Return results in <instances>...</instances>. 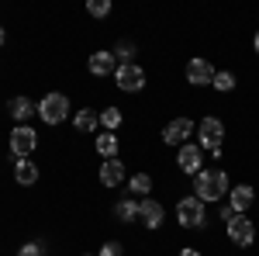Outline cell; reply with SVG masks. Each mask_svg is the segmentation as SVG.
I'll use <instances>...</instances> for the list:
<instances>
[{"label":"cell","mask_w":259,"mask_h":256,"mask_svg":"<svg viewBox=\"0 0 259 256\" xmlns=\"http://www.w3.org/2000/svg\"><path fill=\"white\" fill-rule=\"evenodd\" d=\"M177 166L187 173V177H197L200 170H204V149H200L197 142L180 145V149H177Z\"/></svg>","instance_id":"ba28073f"},{"label":"cell","mask_w":259,"mask_h":256,"mask_svg":"<svg viewBox=\"0 0 259 256\" xmlns=\"http://www.w3.org/2000/svg\"><path fill=\"white\" fill-rule=\"evenodd\" d=\"M232 191V184L225 177V170H200L197 177H194V197L197 201H225Z\"/></svg>","instance_id":"6da1fadb"},{"label":"cell","mask_w":259,"mask_h":256,"mask_svg":"<svg viewBox=\"0 0 259 256\" xmlns=\"http://www.w3.org/2000/svg\"><path fill=\"white\" fill-rule=\"evenodd\" d=\"M14 180H18L21 187H31V184H38V163L28 156V159H18L14 163Z\"/></svg>","instance_id":"2e32d148"},{"label":"cell","mask_w":259,"mask_h":256,"mask_svg":"<svg viewBox=\"0 0 259 256\" xmlns=\"http://www.w3.org/2000/svg\"><path fill=\"white\" fill-rule=\"evenodd\" d=\"M4 42H7V31H4V24H0V45H4Z\"/></svg>","instance_id":"f1b7e54d"},{"label":"cell","mask_w":259,"mask_h":256,"mask_svg":"<svg viewBox=\"0 0 259 256\" xmlns=\"http://www.w3.org/2000/svg\"><path fill=\"white\" fill-rule=\"evenodd\" d=\"M252 49H256V56H259V31H256V39H252Z\"/></svg>","instance_id":"83f0119b"},{"label":"cell","mask_w":259,"mask_h":256,"mask_svg":"<svg viewBox=\"0 0 259 256\" xmlns=\"http://www.w3.org/2000/svg\"><path fill=\"white\" fill-rule=\"evenodd\" d=\"M7 111H11V118L18 121V125H24L28 118H35V115H38V104H35L31 97H11Z\"/></svg>","instance_id":"9a60e30c"},{"label":"cell","mask_w":259,"mask_h":256,"mask_svg":"<svg viewBox=\"0 0 259 256\" xmlns=\"http://www.w3.org/2000/svg\"><path fill=\"white\" fill-rule=\"evenodd\" d=\"M114 87L124 90V94H139L142 87H145V69L135 66V62H124L114 69Z\"/></svg>","instance_id":"8992f818"},{"label":"cell","mask_w":259,"mask_h":256,"mask_svg":"<svg viewBox=\"0 0 259 256\" xmlns=\"http://www.w3.org/2000/svg\"><path fill=\"white\" fill-rule=\"evenodd\" d=\"M94 149H97L104 159H114V156H118V149H121V138L114 135V132H100L97 142H94Z\"/></svg>","instance_id":"e0dca14e"},{"label":"cell","mask_w":259,"mask_h":256,"mask_svg":"<svg viewBox=\"0 0 259 256\" xmlns=\"http://www.w3.org/2000/svg\"><path fill=\"white\" fill-rule=\"evenodd\" d=\"M83 256H94V253H83Z\"/></svg>","instance_id":"f546056e"},{"label":"cell","mask_w":259,"mask_h":256,"mask_svg":"<svg viewBox=\"0 0 259 256\" xmlns=\"http://www.w3.org/2000/svg\"><path fill=\"white\" fill-rule=\"evenodd\" d=\"M41 253H45V246H41V242H24V246L18 249V256H41Z\"/></svg>","instance_id":"484cf974"},{"label":"cell","mask_w":259,"mask_h":256,"mask_svg":"<svg viewBox=\"0 0 259 256\" xmlns=\"http://www.w3.org/2000/svg\"><path fill=\"white\" fill-rule=\"evenodd\" d=\"M177 256H200V249H197V246H183Z\"/></svg>","instance_id":"4316f807"},{"label":"cell","mask_w":259,"mask_h":256,"mask_svg":"<svg viewBox=\"0 0 259 256\" xmlns=\"http://www.w3.org/2000/svg\"><path fill=\"white\" fill-rule=\"evenodd\" d=\"M214 73H218V69L204 59V56H194V59L187 62V83H190V87H211V83H214Z\"/></svg>","instance_id":"30bf717a"},{"label":"cell","mask_w":259,"mask_h":256,"mask_svg":"<svg viewBox=\"0 0 259 256\" xmlns=\"http://www.w3.org/2000/svg\"><path fill=\"white\" fill-rule=\"evenodd\" d=\"M214 90H221V94H228V90H235V73H228V69H221V73H214V83H211Z\"/></svg>","instance_id":"7402d4cb"},{"label":"cell","mask_w":259,"mask_h":256,"mask_svg":"<svg viewBox=\"0 0 259 256\" xmlns=\"http://www.w3.org/2000/svg\"><path fill=\"white\" fill-rule=\"evenodd\" d=\"M225 236L232 239V246H252L256 242V222L249 215H232L228 222H225Z\"/></svg>","instance_id":"277c9868"},{"label":"cell","mask_w":259,"mask_h":256,"mask_svg":"<svg viewBox=\"0 0 259 256\" xmlns=\"http://www.w3.org/2000/svg\"><path fill=\"white\" fill-rule=\"evenodd\" d=\"M121 125H124L121 107H104V111H100V128H104V132H118Z\"/></svg>","instance_id":"ffe728a7"},{"label":"cell","mask_w":259,"mask_h":256,"mask_svg":"<svg viewBox=\"0 0 259 256\" xmlns=\"http://www.w3.org/2000/svg\"><path fill=\"white\" fill-rule=\"evenodd\" d=\"M124 180H128V166H124L118 156L100 163V184H104V187H121Z\"/></svg>","instance_id":"7c38bea8"},{"label":"cell","mask_w":259,"mask_h":256,"mask_svg":"<svg viewBox=\"0 0 259 256\" xmlns=\"http://www.w3.org/2000/svg\"><path fill=\"white\" fill-rule=\"evenodd\" d=\"M139 218L145 229H159L162 222H166V208H162L156 197H142L139 201Z\"/></svg>","instance_id":"8fae6325"},{"label":"cell","mask_w":259,"mask_h":256,"mask_svg":"<svg viewBox=\"0 0 259 256\" xmlns=\"http://www.w3.org/2000/svg\"><path fill=\"white\" fill-rule=\"evenodd\" d=\"M73 128H76V132H97L100 115L94 111V107H83V111H76V118H73Z\"/></svg>","instance_id":"ac0fdd59"},{"label":"cell","mask_w":259,"mask_h":256,"mask_svg":"<svg viewBox=\"0 0 259 256\" xmlns=\"http://www.w3.org/2000/svg\"><path fill=\"white\" fill-rule=\"evenodd\" d=\"M197 132V125L190 118H173V121H166V128H162V142L166 145H187V138Z\"/></svg>","instance_id":"9c48e42d"},{"label":"cell","mask_w":259,"mask_h":256,"mask_svg":"<svg viewBox=\"0 0 259 256\" xmlns=\"http://www.w3.org/2000/svg\"><path fill=\"white\" fill-rule=\"evenodd\" d=\"M132 52H135V45H132V42H118V45H114V59H118V66L132 62Z\"/></svg>","instance_id":"cb8c5ba5"},{"label":"cell","mask_w":259,"mask_h":256,"mask_svg":"<svg viewBox=\"0 0 259 256\" xmlns=\"http://www.w3.org/2000/svg\"><path fill=\"white\" fill-rule=\"evenodd\" d=\"M197 145L200 149H207V153H214V149H221V138H225V121L221 118H204L197 125Z\"/></svg>","instance_id":"52a82bcc"},{"label":"cell","mask_w":259,"mask_h":256,"mask_svg":"<svg viewBox=\"0 0 259 256\" xmlns=\"http://www.w3.org/2000/svg\"><path fill=\"white\" fill-rule=\"evenodd\" d=\"M114 215H118V222H124V225L135 222V218H139V201H135V197H121L118 204H114Z\"/></svg>","instance_id":"d6986e66"},{"label":"cell","mask_w":259,"mask_h":256,"mask_svg":"<svg viewBox=\"0 0 259 256\" xmlns=\"http://www.w3.org/2000/svg\"><path fill=\"white\" fill-rule=\"evenodd\" d=\"M97 256H124V246H121L118 239H111V242H104V246H100Z\"/></svg>","instance_id":"d4e9b609"},{"label":"cell","mask_w":259,"mask_h":256,"mask_svg":"<svg viewBox=\"0 0 259 256\" xmlns=\"http://www.w3.org/2000/svg\"><path fill=\"white\" fill-rule=\"evenodd\" d=\"M228 204H232L235 215H245V211L256 204V191H252L249 184H235V187L228 191Z\"/></svg>","instance_id":"5bb4252c"},{"label":"cell","mask_w":259,"mask_h":256,"mask_svg":"<svg viewBox=\"0 0 259 256\" xmlns=\"http://www.w3.org/2000/svg\"><path fill=\"white\" fill-rule=\"evenodd\" d=\"M128 191L135 197H149L152 194V177L149 173H135V177H128Z\"/></svg>","instance_id":"44dd1931"},{"label":"cell","mask_w":259,"mask_h":256,"mask_svg":"<svg viewBox=\"0 0 259 256\" xmlns=\"http://www.w3.org/2000/svg\"><path fill=\"white\" fill-rule=\"evenodd\" d=\"M87 14L90 18H107L111 14V0H87Z\"/></svg>","instance_id":"603a6c76"},{"label":"cell","mask_w":259,"mask_h":256,"mask_svg":"<svg viewBox=\"0 0 259 256\" xmlns=\"http://www.w3.org/2000/svg\"><path fill=\"white\" fill-rule=\"evenodd\" d=\"M66 115H69V97H66L62 90H52V94H45V97L38 100V118L45 121V125H62Z\"/></svg>","instance_id":"7a4b0ae2"},{"label":"cell","mask_w":259,"mask_h":256,"mask_svg":"<svg viewBox=\"0 0 259 256\" xmlns=\"http://www.w3.org/2000/svg\"><path fill=\"white\" fill-rule=\"evenodd\" d=\"M87 69H90L94 77H114V69H118V59H114V52H107V49H97V52L87 59Z\"/></svg>","instance_id":"4fadbf2b"},{"label":"cell","mask_w":259,"mask_h":256,"mask_svg":"<svg viewBox=\"0 0 259 256\" xmlns=\"http://www.w3.org/2000/svg\"><path fill=\"white\" fill-rule=\"evenodd\" d=\"M35 149H38V132H35L31 125H18V128H11V156L28 159Z\"/></svg>","instance_id":"5b68a950"},{"label":"cell","mask_w":259,"mask_h":256,"mask_svg":"<svg viewBox=\"0 0 259 256\" xmlns=\"http://www.w3.org/2000/svg\"><path fill=\"white\" fill-rule=\"evenodd\" d=\"M177 222L183 229H204L207 225V211H204V201L197 197H180L177 201Z\"/></svg>","instance_id":"3957f363"}]
</instances>
